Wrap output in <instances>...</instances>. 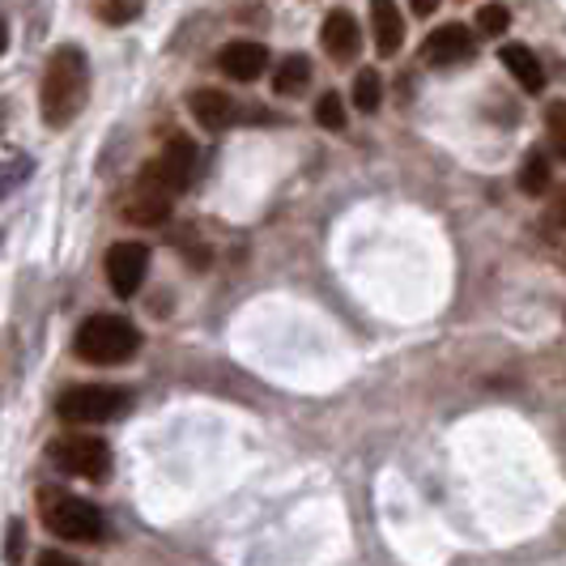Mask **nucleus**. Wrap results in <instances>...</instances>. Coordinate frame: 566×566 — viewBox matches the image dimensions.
Listing matches in <instances>:
<instances>
[{
    "mask_svg": "<svg viewBox=\"0 0 566 566\" xmlns=\"http://www.w3.org/2000/svg\"><path fill=\"white\" fill-rule=\"evenodd\" d=\"M85 98H90V64H85L82 48H60L48 60L43 73V90H39V112L48 119V128H69L82 115Z\"/></svg>",
    "mask_w": 566,
    "mask_h": 566,
    "instance_id": "obj_1",
    "label": "nucleus"
},
{
    "mask_svg": "<svg viewBox=\"0 0 566 566\" xmlns=\"http://www.w3.org/2000/svg\"><path fill=\"white\" fill-rule=\"evenodd\" d=\"M73 349H77V358L94 363V367H115V363H128L142 349V333L124 315H90L77 328Z\"/></svg>",
    "mask_w": 566,
    "mask_h": 566,
    "instance_id": "obj_2",
    "label": "nucleus"
},
{
    "mask_svg": "<svg viewBox=\"0 0 566 566\" xmlns=\"http://www.w3.org/2000/svg\"><path fill=\"white\" fill-rule=\"evenodd\" d=\"M48 455H52V464H56L60 473H69V478L103 482L112 473V448L103 439H94V434H64V439H56L48 448Z\"/></svg>",
    "mask_w": 566,
    "mask_h": 566,
    "instance_id": "obj_3",
    "label": "nucleus"
},
{
    "mask_svg": "<svg viewBox=\"0 0 566 566\" xmlns=\"http://www.w3.org/2000/svg\"><path fill=\"white\" fill-rule=\"evenodd\" d=\"M128 392L124 388H112V384H82V388H69L60 397V418L77 426H94V422H112L128 409Z\"/></svg>",
    "mask_w": 566,
    "mask_h": 566,
    "instance_id": "obj_4",
    "label": "nucleus"
},
{
    "mask_svg": "<svg viewBox=\"0 0 566 566\" xmlns=\"http://www.w3.org/2000/svg\"><path fill=\"white\" fill-rule=\"evenodd\" d=\"M43 520H48V528L56 533L60 541H77V545H94V541L103 537V511L94 507L90 499H73V494H60L48 503L43 511Z\"/></svg>",
    "mask_w": 566,
    "mask_h": 566,
    "instance_id": "obj_5",
    "label": "nucleus"
},
{
    "mask_svg": "<svg viewBox=\"0 0 566 566\" xmlns=\"http://www.w3.org/2000/svg\"><path fill=\"white\" fill-rule=\"evenodd\" d=\"M478 52V34L460 22H448V27L430 30V39L422 43V56L430 69H455V64H469Z\"/></svg>",
    "mask_w": 566,
    "mask_h": 566,
    "instance_id": "obj_6",
    "label": "nucleus"
},
{
    "mask_svg": "<svg viewBox=\"0 0 566 566\" xmlns=\"http://www.w3.org/2000/svg\"><path fill=\"white\" fill-rule=\"evenodd\" d=\"M149 273V248L145 243H115L107 252V282L119 298H133Z\"/></svg>",
    "mask_w": 566,
    "mask_h": 566,
    "instance_id": "obj_7",
    "label": "nucleus"
},
{
    "mask_svg": "<svg viewBox=\"0 0 566 566\" xmlns=\"http://www.w3.org/2000/svg\"><path fill=\"white\" fill-rule=\"evenodd\" d=\"M145 170L175 197V192H184V188L197 179V145L188 142V137H170L167 149H163V158L149 163Z\"/></svg>",
    "mask_w": 566,
    "mask_h": 566,
    "instance_id": "obj_8",
    "label": "nucleus"
},
{
    "mask_svg": "<svg viewBox=\"0 0 566 566\" xmlns=\"http://www.w3.org/2000/svg\"><path fill=\"white\" fill-rule=\"evenodd\" d=\"M170 205H175L170 192L145 170L142 184L133 188V197H128V205H124V218L137 222V227H163V222L170 218Z\"/></svg>",
    "mask_w": 566,
    "mask_h": 566,
    "instance_id": "obj_9",
    "label": "nucleus"
},
{
    "mask_svg": "<svg viewBox=\"0 0 566 566\" xmlns=\"http://www.w3.org/2000/svg\"><path fill=\"white\" fill-rule=\"evenodd\" d=\"M324 52L337 60V64H349V60H358L363 52V30L354 22V13H345V9H333L328 18H324Z\"/></svg>",
    "mask_w": 566,
    "mask_h": 566,
    "instance_id": "obj_10",
    "label": "nucleus"
},
{
    "mask_svg": "<svg viewBox=\"0 0 566 566\" xmlns=\"http://www.w3.org/2000/svg\"><path fill=\"white\" fill-rule=\"evenodd\" d=\"M222 73L234 77V82H255L264 69H269V48L264 43H252V39H239V43H227L222 48Z\"/></svg>",
    "mask_w": 566,
    "mask_h": 566,
    "instance_id": "obj_11",
    "label": "nucleus"
},
{
    "mask_svg": "<svg viewBox=\"0 0 566 566\" xmlns=\"http://www.w3.org/2000/svg\"><path fill=\"white\" fill-rule=\"evenodd\" d=\"M370 30H375L379 56H397L405 43V18H400L397 0H370Z\"/></svg>",
    "mask_w": 566,
    "mask_h": 566,
    "instance_id": "obj_12",
    "label": "nucleus"
},
{
    "mask_svg": "<svg viewBox=\"0 0 566 566\" xmlns=\"http://www.w3.org/2000/svg\"><path fill=\"white\" fill-rule=\"evenodd\" d=\"M188 107H192L200 128H209V133H218V128H227V124L239 119V107H234V98H230L227 90H197L188 98Z\"/></svg>",
    "mask_w": 566,
    "mask_h": 566,
    "instance_id": "obj_13",
    "label": "nucleus"
},
{
    "mask_svg": "<svg viewBox=\"0 0 566 566\" xmlns=\"http://www.w3.org/2000/svg\"><path fill=\"white\" fill-rule=\"evenodd\" d=\"M499 60L507 64V73L524 85L528 94H541V90H545V69H541V60H537L533 48H524V43H507V48L499 52Z\"/></svg>",
    "mask_w": 566,
    "mask_h": 566,
    "instance_id": "obj_14",
    "label": "nucleus"
},
{
    "mask_svg": "<svg viewBox=\"0 0 566 566\" xmlns=\"http://www.w3.org/2000/svg\"><path fill=\"white\" fill-rule=\"evenodd\" d=\"M549 184H554L549 154H545V149H528V154H524V163H520V188H524L528 197H545V192H549Z\"/></svg>",
    "mask_w": 566,
    "mask_h": 566,
    "instance_id": "obj_15",
    "label": "nucleus"
},
{
    "mask_svg": "<svg viewBox=\"0 0 566 566\" xmlns=\"http://www.w3.org/2000/svg\"><path fill=\"white\" fill-rule=\"evenodd\" d=\"M312 85V60L307 56H285L277 64V73H273V90L285 94V98H294V94H303Z\"/></svg>",
    "mask_w": 566,
    "mask_h": 566,
    "instance_id": "obj_16",
    "label": "nucleus"
},
{
    "mask_svg": "<svg viewBox=\"0 0 566 566\" xmlns=\"http://www.w3.org/2000/svg\"><path fill=\"white\" fill-rule=\"evenodd\" d=\"M379 98H384L379 73H375V69H363V73L354 77V107L370 115V112H379Z\"/></svg>",
    "mask_w": 566,
    "mask_h": 566,
    "instance_id": "obj_17",
    "label": "nucleus"
},
{
    "mask_svg": "<svg viewBox=\"0 0 566 566\" xmlns=\"http://www.w3.org/2000/svg\"><path fill=\"white\" fill-rule=\"evenodd\" d=\"M142 9H145V0H94V13H98L107 27H128Z\"/></svg>",
    "mask_w": 566,
    "mask_h": 566,
    "instance_id": "obj_18",
    "label": "nucleus"
},
{
    "mask_svg": "<svg viewBox=\"0 0 566 566\" xmlns=\"http://www.w3.org/2000/svg\"><path fill=\"white\" fill-rule=\"evenodd\" d=\"M545 137H549V149H554L558 158H566V103L563 98L545 107Z\"/></svg>",
    "mask_w": 566,
    "mask_h": 566,
    "instance_id": "obj_19",
    "label": "nucleus"
},
{
    "mask_svg": "<svg viewBox=\"0 0 566 566\" xmlns=\"http://www.w3.org/2000/svg\"><path fill=\"white\" fill-rule=\"evenodd\" d=\"M315 119L324 124V128H333V133H340L345 128V98L340 94H319V103H315Z\"/></svg>",
    "mask_w": 566,
    "mask_h": 566,
    "instance_id": "obj_20",
    "label": "nucleus"
},
{
    "mask_svg": "<svg viewBox=\"0 0 566 566\" xmlns=\"http://www.w3.org/2000/svg\"><path fill=\"white\" fill-rule=\"evenodd\" d=\"M511 27V13L503 4H482V13H478V34L485 39H503Z\"/></svg>",
    "mask_w": 566,
    "mask_h": 566,
    "instance_id": "obj_21",
    "label": "nucleus"
},
{
    "mask_svg": "<svg viewBox=\"0 0 566 566\" xmlns=\"http://www.w3.org/2000/svg\"><path fill=\"white\" fill-rule=\"evenodd\" d=\"M22 554H27V524L22 520H13L9 524V545H4V558H9V566L22 563Z\"/></svg>",
    "mask_w": 566,
    "mask_h": 566,
    "instance_id": "obj_22",
    "label": "nucleus"
},
{
    "mask_svg": "<svg viewBox=\"0 0 566 566\" xmlns=\"http://www.w3.org/2000/svg\"><path fill=\"white\" fill-rule=\"evenodd\" d=\"M549 222L566 227V188H558V192H554V200H549Z\"/></svg>",
    "mask_w": 566,
    "mask_h": 566,
    "instance_id": "obj_23",
    "label": "nucleus"
},
{
    "mask_svg": "<svg viewBox=\"0 0 566 566\" xmlns=\"http://www.w3.org/2000/svg\"><path fill=\"white\" fill-rule=\"evenodd\" d=\"M39 566H82V563L69 558V554H60V549H48V554H39Z\"/></svg>",
    "mask_w": 566,
    "mask_h": 566,
    "instance_id": "obj_24",
    "label": "nucleus"
},
{
    "mask_svg": "<svg viewBox=\"0 0 566 566\" xmlns=\"http://www.w3.org/2000/svg\"><path fill=\"white\" fill-rule=\"evenodd\" d=\"M409 9H413L418 18H430V13L439 9V0H409Z\"/></svg>",
    "mask_w": 566,
    "mask_h": 566,
    "instance_id": "obj_25",
    "label": "nucleus"
},
{
    "mask_svg": "<svg viewBox=\"0 0 566 566\" xmlns=\"http://www.w3.org/2000/svg\"><path fill=\"white\" fill-rule=\"evenodd\" d=\"M9 48V30H4V22H0V52Z\"/></svg>",
    "mask_w": 566,
    "mask_h": 566,
    "instance_id": "obj_26",
    "label": "nucleus"
}]
</instances>
